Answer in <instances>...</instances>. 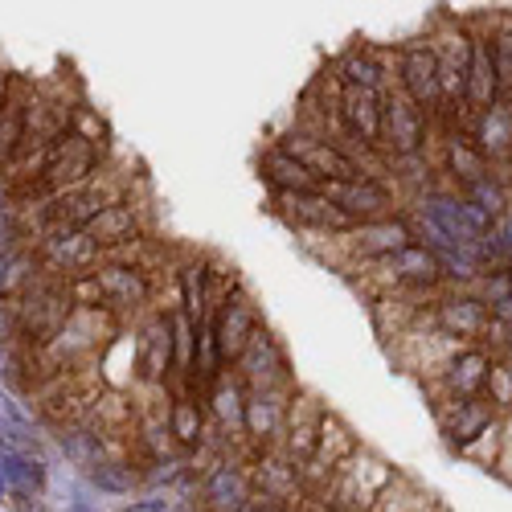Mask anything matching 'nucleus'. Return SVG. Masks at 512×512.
I'll return each mask as SVG.
<instances>
[{"label":"nucleus","mask_w":512,"mask_h":512,"mask_svg":"<svg viewBox=\"0 0 512 512\" xmlns=\"http://www.w3.org/2000/svg\"><path fill=\"white\" fill-rule=\"evenodd\" d=\"M74 295H78V304H87V308H103L107 316H123V312H136L152 300V279L136 263L103 259L87 279L74 283Z\"/></svg>","instance_id":"nucleus-1"},{"label":"nucleus","mask_w":512,"mask_h":512,"mask_svg":"<svg viewBox=\"0 0 512 512\" xmlns=\"http://www.w3.org/2000/svg\"><path fill=\"white\" fill-rule=\"evenodd\" d=\"M132 361H136V377L144 386H164V377L173 373V312H152L140 328H136V349H132Z\"/></svg>","instance_id":"nucleus-11"},{"label":"nucleus","mask_w":512,"mask_h":512,"mask_svg":"<svg viewBox=\"0 0 512 512\" xmlns=\"http://www.w3.org/2000/svg\"><path fill=\"white\" fill-rule=\"evenodd\" d=\"M9 500V488H5V476H0V504H5Z\"/></svg>","instance_id":"nucleus-35"},{"label":"nucleus","mask_w":512,"mask_h":512,"mask_svg":"<svg viewBox=\"0 0 512 512\" xmlns=\"http://www.w3.org/2000/svg\"><path fill=\"white\" fill-rule=\"evenodd\" d=\"M476 144V152L484 160H504L512 156V103L500 99L496 107H488L484 115H476V127H472V136H467Z\"/></svg>","instance_id":"nucleus-23"},{"label":"nucleus","mask_w":512,"mask_h":512,"mask_svg":"<svg viewBox=\"0 0 512 512\" xmlns=\"http://www.w3.org/2000/svg\"><path fill=\"white\" fill-rule=\"evenodd\" d=\"M164 431L177 439V447L197 451V447L205 443V406H201L193 394H177L173 402H168Z\"/></svg>","instance_id":"nucleus-26"},{"label":"nucleus","mask_w":512,"mask_h":512,"mask_svg":"<svg viewBox=\"0 0 512 512\" xmlns=\"http://www.w3.org/2000/svg\"><path fill=\"white\" fill-rule=\"evenodd\" d=\"M328 78L345 91H369V95H386L394 87V74H390L386 58H381V50H373V46H349L332 62Z\"/></svg>","instance_id":"nucleus-15"},{"label":"nucleus","mask_w":512,"mask_h":512,"mask_svg":"<svg viewBox=\"0 0 512 512\" xmlns=\"http://www.w3.org/2000/svg\"><path fill=\"white\" fill-rule=\"evenodd\" d=\"M431 144V115H422L398 87L381 95V152L386 160H414L426 156Z\"/></svg>","instance_id":"nucleus-5"},{"label":"nucleus","mask_w":512,"mask_h":512,"mask_svg":"<svg viewBox=\"0 0 512 512\" xmlns=\"http://www.w3.org/2000/svg\"><path fill=\"white\" fill-rule=\"evenodd\" d=\"M504 353H508V361H504V365L512 369V328H508V336H504Z\"/></svg>","instance_id":"nucleus-33"},{"label":"nucleus","mask_w":512,"mask_h":512,"mask_svg":"<svg viewBox=\"0 0 512 512\" xmlns=\"http://www.w3.org/2000/svg\"><path fill=\"white\" fill-rule=\"evenodd\" d=\"M238 512H267V500H259V496H250V500H246V504H242Z\"/></svg>","instance_id":"nucleus-32"},{"label":"nucleus","mask_w":512,"mask_h":512,"mask_svg":"<svg viewBox=\"0 0 512 512\" xmlns=\"http://www.w3.org/2000/svg\"><path fill=\"white\" fill-rule=\"evenodd\" d=\"M365 267H377L386 271V295H398V291H435L443 287V271H439V259L422 242L390 254V259H377V263H365Z\"/></svg>","instance_id":"nucleus-13"},{"label":"nucleus","mask_w":512,"mask_h":512,"mask_svg":"<svg viewBox=\"0 0 512 512\" xmlns=\"http://www.w3.org/2000/svg\"><path fill=\"white\" fill-rule=\"evenodd\" d=\"M414 226L406 222V213H394V218H377V222H361L349 234H340L336 246L349 250L353 263H377V259H390V254L414 246Z\"/></svg>","instance_id":"nucleus-7"},{"label":"nucleus","mask_w":512,"mask_h":512,"mask_svg":"<svg viewBox=\"0 0 512 512\" xmlns=\"http://www.w3.org/2000/svg\"><path fill=\"white\" fill-rule=\"evenodd\" d=\"M443 168L451 173V181L459 185V193H467L472 185H480V181L492 177L488 160L476 152V144L467 140L463 132H447V140H443Z\"/></svg>","instance_id":"nucleus-24"},{"label":"nucleus","mask_w":512,"mask_h":512,"mask_svg":"<svg viewBox=\"0 0 512 512\" xmlns=\"http://www.w3.org/2000/svg\"><path fill=\"white\" fill-rule=\"evenodd\" d=\"M488 373H492V357H488L480 345L455 349V353L447 357V365L439 369V381H443L447 402L480 398V394H484V386H488Z\"/></svg>","instance_id":"nucleus-20"},{"label":"nucleus","mask_w":512,"mask_h":512,"mask_svg":"<svg viewBox=\"0 0 512 512\" xmlns=\"http://www.w3.org/2000/svg\"><path fill=\"white\" fill-rule=\"evenodd\" d=\"M394 70H398V91H402L422 115H443L439 66H435L431 37H414V41H406V46H398Z\"/></svg>","instance_id":"nucleus-6"},{"label":"nucleus","mask_w":512,"mask_h":512,"mask_svg":"<svg viewBox=\"0 0 512 512\" xmlns=\"http://www.w3.org/2000/svg\"><path fill=\"white\" fill-rule=\"evenodd\" d=\"M13 87H17V82H13V74H9L5 66H0V111H5V103H9V95H13Z\"/></svg>","instance_id":"nucleus-31"},{"label":"nucleus","mask_w":512,"mask_h":512,"mask_svg":"<svg viewBox=\"0 0 512 512\" xmlns=\"http://www.w3.org/2000/svg\"><path fill=\"white\" fill-rule=\"evenodd\" d=\"M431 324H435L439 336H451V340H480L484 332H492V312H488V304L480 300V295L455 291V295L435 300Z\"/></svg>","instance_id":"nucleus-14"},{"label":"nucleus","mask_w":512,"mask_h":512,"mask_svg":"<svg viewBox=\"0 0 512 512\" xmlns=\"http://www.w3.org/2000/svg\"><path fill=\"white\" fill-rule=\"evenodd\" d=\"M33 259H37V271L46 279L78 283L103 263V254L87 238V230H50V234H37Z\"/></svg>","instance_id":"nucleus-4"},{"label":"nucleus","mask_w":512,"mask_h":512,"mask_svg":"<svg viewBox=\"0 0 512 512\" xmlns=\"http://www.w3.org/2000/svg\"><path fill=\"white\" fill-rule=\"evenodd\" d=\"M87 476L99 492H132V484H136L132 463H119V459H103L99 467H91Z\"/></svg>","instance_id":"nucleus-29"},{"label":"nucleus","mask_w":512,"mask_h":512,"mask_svg":"<svg viewBox=\"0 0 512 512\" xmlns=\"http://www.w3.org/2000/svg\"><path fill=\"white\" fill-rule=\"evenodd\" d=\"M472 46H476V33H467V29L455 25V21H447L443 29L431 33V50H435V66H439L443 119H447V123L463 111L467 74H472Z\"/></svg>","instance_id":"nucleus-3"},{"label":"nucleus","mask_w":512,"mask_h":512,"mask_svg":"<svg viewBox=\"0 0 512 512\" xmlns=\"http://www.w3.org/2000/svg\"><path fill=\"white\" fill-rule=\"evenodd\" d=\"M209 414L230 439H238L246 431V390L238 377H218L209 386Z\"/></svg>","instance_id":"nucleus-25"},{"label":"nucleus","mask_w":512,"mask_h":512,"mask_svg":"<svg viewBox=\"0 0 512 512\" xmlns=\"http://www.w3.org/2000/svg\"><path fill=\"white\" fill-rule=\"evenodd\" d=\"M279 148H287L320 185H349L357 177H369V168L340 140L320 132V127H295V132H287L279 140Z\"/></svg>","instance_id":"nucleus-2"},{"label":"nucleus","mask_w":512,"mask_h":512,"mask_svg":"<svg viewBox=\"0 0 512 512\" xmlns=\"http://www.w3.org/2000/svg\"><path fill=\"white\" fill-rule=\"evenodd\" d=\"M234 377L242 381V390H291L287 353L267 328L250 336V345L234 361Z\"/></svg>","instance_id":"nucleus-8"},{"label":"nucleus","mask_w":512,"mask_h":512,"mask_svg":"<svg viewBox=\"0 0 512 512\" xmlns=\"http://www.w3.org/2000/svg\"><path fill=\"white\" fill-rule=\"evenodd\" d=\"M250 488H254V496H259V500L291 504V508H295V496L304 492V472H300V467H295L279 447H271V451L254 455Z\"/></svg>","instance_id":"nucleus-16"},{"label":"nucleus","mask_w":512,"mask_h":512,"mask_svg":"<svg viewBox=\"0 0 512 512\" xmlns=\"http://www.w3.org/2000/svg\"><path fill=\"white\" fill-rule=\"evenodd\" d=\"M0 197H5V193H0Z\"/></svg>","instance_id":"nucleus-37"},{"label":"nucleus","mask_w":512,"mask_h":512,"mask_svg":"<svg viewBox=\"0 0 512 512\" xmlns=\"http://www.w3.org/2000/svg\"><path fill=\"white\" fill-rule=\"evenodd\" d=\"M484 37V46H488V58H492V70H496V91L500 99L512 95V13H500Z\"/></svg>","instance_id":"nucleus-28"},{"label":"nucleus","mask_w":512,"mask_h":512,"mask_svg":"<svg viewBox=\"0 0 512 512\" xmlns=\"http://www.w3.org/2000/svg\"><path fill=\"white\" fill-rule=\"evenodd\" d=\"M443 418V435L451 447L467 451L476 439L492 435V422H496V410L488 398H467V402H447V410H439Z\"/></svg>","instance_id":"nucleus-21"},{"label":"nucleus","mask_w":512,"mask_h":512,"mask_svg":"<svg viewBox=\"0 0 512 512\" xmlns=\"http://www.w3.org/2000/svg\"><path fill=\"white\" fill-rule=\"evenodd\" d=\"M320 512H345V508H332V504H320Z\"/></svg>","instance_id":"nucleus-36"},{"label":"nucleus","mask_w":512,"mask_h":512,"mask_svg":"<svg viewBox=\"0 0 512 512\" xmlns=\"http://www.w3.org/2000/svg\"><path fill=\"white\" fill-rule=\"evenodd\" d=\"M267 512H295V508H291V504H271V500H267Z\"/></svg>","instance_id":"nucleus-34"},{"label":"nucleus","mask_w":512,"mask_h":512,"mask_svg":"<svg viewBox=\"0 0 512 512\" xmlns=\"http://www.w3.org/2000/svg\"><path fill=\"white\" fill-rule=\"evenodd\" d=\"M250 496H254V488H250V472H246V467L234 463V459H218L205 472V480H201L197 508L201 512H238Z\"/></svg>","instance_id":"nucleus-18"},{"label":"nucleus","mask_w":512,"mask_h":512,"mask_svg":"<svg viewBox=\"0 0 512 512\" xmlns=\"http://www.w3.org/2000/svg\"><path fill=\"white\" fill-rule=\"evenodd\" d=\"M0 476H5V488L17 492L25 504L46 492V463L37 455H0Z\"/></svg>","instance_id":"nucleus-27"},{"label":"nucleus","mask_w":512,"mask_h":512,"mask_svg":"<svg viewBox=\"0 0 512 512\" xmlns=\"http://www.w3.org/2000/svg\"><path fill=\"white\" fill-rule=\"evenodd\" d=\"M123 512H168V500H136V504H127Z\"/></svg>","instance_id":"nucleus-30"},{"label":"nucleus","mask_w":512,"mask_h":512,"mask_svg":"<svg viewBox=\"0 0 512 512\" xmlns=\"http://www.w3.org/2000/svg\"><path fill=\"white\" fill-rule=\"evenodd\" d=\"M287 410H291V390H246V431L242 435L259 451L279 447Z\"/></svg>","instance_id":"nucleus-17"},{"label":"nucleus","mask_w":512,"mask_h":512,"mask_svg":"<svg viewBox=\"0 0 512 512\" xmlns=\"http://www.w3.org/2000/svg\"><path fill=\"white\" fill-rule=\"evenodd\" d=\"M320 193L345 213V218L353 222V226H361V222H377V218H394V209H398V197H394V189L381 181V177H357V181H349V185H320Z\"/></svg>","instance_id":"nucleus-10"},{"label":"nucleus","mask_w":512,"mask_h":512,"mask_svg":"<svg viewBox=\"0 0 512 512\" xmlns=\"http://www.w3.org/2000/svg\"><path fill=\"white\" fill-rule=\"evenodd\" d=\"M82 230H87V238L99 246V254L119 250V246H132V242H140V234H144L140 205H136V201H127V197H115V201L103 205Z\"/></svg>","instance_id":"nucleus-19"},{"label":"nucleus","mask_w":512,"mask_h":512,"mask_svg":"<svg viewBox=\"0 0 512 512\" xmlns=\"http://www.w3.org/2000/svg\"><path fill=\"white\" fill-rule=\"evenodd\" d=\"M275 209L287 218V226H295L300 234H316V238H340L349 234L353 222L340 213L320 189L312 193H279L275 197Z\"/></svg>","instance_id":"nucleus-12"},{"label":"nucleus","mask_w":512,"mask_h":512,"mask_svg":"<svg viewBox=\"0 0 512 512\" xmlns=\"http://www.w3.org/2000/svg\"><path fill=\"white\" fill-rule=\"evenodd\" d=\"M259 173H263V181L271 185L275 197L279 193H312V189H320V181L287 148H279V144H267L259 152Z\"/></svg>","instance_id":"nucleus-22"},{"label":"nucleus","mask_w":512,"mask_h":512,"mask_svg":"<svg viewBox=\"0 0 512 512\" xmlns=\"http://www.w3.org/2000/svg\"><path fill=\"white\" fill-rule=\"evenodd\" d=\"M259 328H263L259 308H254L242 291H226V295H222V308H218V316L209 320L213 349H218L222 369H226V365L234 369V361L242 357V349L250 345V336L259 332Z\"/></svg>","instance_id":"nucleus-9"}]
</instances>
